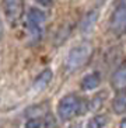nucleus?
<instances>
[{
  "label": "nucleus",
  "mask_w": 126,
  "mask_h": 128,
  "mask_svg": "<svg viewBox=\"0 0 126 128\" xmlns=\"http://www.w3.org/2000/svg\"><path fill=\"white\" fill-rule=\"evenodd\" d=\"M3 37V23H1V20H0V38Z\"/></svg>",
  "instance_id": "nucleus-16"
},
{
  "label": "nucleus",
  "mask_w": 126,
  "mask_h": 128,
  "mask_svg": "<svg viewBox=\"0 0 126 128\" xmlns=\"http://www.w3.org/2000/svg\"><path fill=\"white\" fill-rule=\"evenodd\" d=\"M111 86L115 90H126V64L121 65L111 76Z\"/></svg>",
  "instance_id": "nucleus-6"
},
{
  "label": "nucleus",
  "mask_w": 126,
  "mask_h": 128,
  "mask_svg": "<svg viewBox=\"0 0 126 128\" xmlns=\"http://www.w3.org/2000/svg\"><path fill=\"white\" fill-rule=\"evenodd\" d=\"M108 122V117L105 114H97L90 118L87 122V128H104Z\"/></svg>",
  "instance_id": "nucleus-11"
},
{
  "label": "nucleus",
  "mask_w": 126,
  "mask_h": 128,
  "mask_svg": "<svg viewBox=\"0 0 126 128\" xmlns=\"http://www.w3.org/2000/svg\"><path fill=\"white\" fill-rule=\"evenodd\" d=\"M101 84V73L100 72H93L85 75L81 80V89L83 90H94Z\"/></svg>",
  "instance_id": "nucleus-8"
},
{
  "label": "nucleus",
  "mask_w": 126,
  "mask_h": 128,
  "mask_svg": "<svg viewBox=\"0 0 126 128\" xmlns=\"http://www.w3.org/2000/svg\"><path fill=\"white\" fill-rule=\"evenodd\" d=\"M93 55V46L84 42V44H78V45L73 46L69 51V54L64 58V70L66 73H73L77 72L78 69H81L83 66L88 64L90 58Z\"/></svg>",
  "instance_id": "nucleus-2"
},
{
  "label": "nucleus",
  "mask_w": 126,
  "mask_h": 128,
  "mask_svg": "<svg viewBox=\"0 0 126 128\" xmlns=\"http://www.w3.org/2000/svg\"><path fill=\"white\" fill-rule=\"evenodd\" d=\"M45 24H46V14L41 8L31 7L27 13V26L32 42H39L42 40L45 34Z\"/></svg>",
  "instance_id": "nucleus-3"
},
{
  "label": "nucleus",
  "mask_w": 126,
  "mask_h": 128,
  "mask_svg": "<svg viewBox=\"0 0 126 128\" xmlns=\"http://www.w3.org/2000/svg\"><path fill=\"white\" fill-rule=\"evenodd\" d=\"M53 79V72L52 69H44L39 75L35 78L32 83V89L35 92H42L49 86V83L52 82Z\"/></svg>",
  "instance_id": "nucleus-7"
},
{
  "label": "nucleus",
  "mask_w": 126,
  "mask_h": 128,
  "mask_svg": "<svg viewBox=\"0 0 126 128\" xmlns=\"http://www.w3.org/2000/svg\"><path fill=\"white\" fill-rule=\"evenodd\" d=\"M70 128H81V125H80V124H73Z\"/></svg>",
  "instance_id": "nucleus-17"
},
{
  "label": "nucleus",
  "mask_w": 126,
  "mask_h": 128,
  "mask_svg": "<svg viewBox=\"0 0 126 128\" xmlns=\"http://www.w3.org/2000/svg\"><path fill=\"white\" fill-rule=\"evenodd\" d=\"M3 10L6 20L11 27H15L24 13V0H3Z\"/></svg>",
  "instance_id": "nucleus-4"
},
{
  "label": "nucleus",
  "mask_w": 126,
  "mask_h": 128,
  "mask_svg": "<svg viewBox=\"0 0 126 128\" xmlns=\"http://www.w3.org/2000/svg\"><path fill=\"white\" fill-rule=\"evenodd\" d=\"M42 124H44V121L39 118V117H34V118H30V120H27L25 128H41Z\"/></svg>",
  "instance_id": "nucleus-13"
},
{
  "label": "nucleus",
  "mask_w": 126,
  "mask_h": 128,
  "mask_svg": "<svg viewBox=\"0 0 126 128\" xmlns=\"http://www.w3.org/2000/svg\"><path fill=\"white\" fill-rule=\"evenodd\" d=\"M109 28L116 35L126 34V0H122L112 12L111 20H109Z\"/></svg>",
  "instance_id": "nucleus-5"
},
{
  "label": "nucleus",
  "mask_w": 126,
  "mask_h": 128,
  "mask_svg": "<svg viewBox=\"0 0 126 128\" xmlns=\"http://www.w3.org/2000/svg\"><path fill=\"white\" fill-rule=\"evenodd\" d=\"M102 97H107V92H101V93L95 94L93 97V100L91 102H88V110H98L102 106V103H104V98Z\"/></svg>",
  "instance_id": "nucleus-12"
},
{
  "label": "nucleus",
  "mask_w": 126,
  "mask_h": 128,
  "mask_svg": "<svg viewBox=\"0 0 126 128\" xmlns=\"http://www.w3.org/2000/svg\"><path fill=\"white\" fill-rule=\"evenodd\" d=\"M58 117L62 121H70L76 116L84 114L88 110V102H84L76 94H66L58 103Z\"/></svg>",
  "instance_id": "nucleus-1"
},
{
  "label": "nucleus",
  "mask_w": 126,
  "mask_h": 128,
  "mask_svg": "<svg viewBox=\"0 0 126 128\" xmlns=\"http://www.w3.org/2000/svg\"><path fill=\"white\" fill-rule=\"evenodd\" d=\"M37 3H39L41 6H51L53 0H35Z\"/></svg>",
  "instance_id": "nucleus-14"
},
{
  "label": "nucleus",
  "mask_w": 126,
  "mask_h": 128,
  "mask_svg": "<svg viewBox=\"0 0 126 128\" xmlns=\"http://www.w3.org/2000/svg\"><path fill=\"white\" fill-rule=\"evenodd\" d=\"M101 2H105V0H101Z\"/></svg>",
  "instance_id": "nucleus-18"
},
{
  "label": "nucleus",
  "mask_w": 126,
  "mask_h": 128,
  "mask_svg": "<svg viewBox=\"0 0 126 128\" xmlns=\"http://www.w3.org/2000/svg\"><path fill=\"white\" fill-rule=\"evenodd\" d=\"M112 110L115 114L126 113V90H121L115 94L112 100Z\"/></svg>",
  "instance_id": "nucleus-9"
},
{
  "label": "nucleus",
  "mask_w": 126,
  "mask_h": 128,
  "mask_svg": "<svg viewBox=\"0 0 126 128\" xmlns=\"http://www.w3.org/2000/svg\"><path fill=\"white\" fill-rule=\"evenodd\" d=\"M97 17H98V13L97 12H90L85 14V17L81 21V31L83 32H90L93 30V27L95 26Z\"/></svg>",
  "instance_id": "nucleus-10"
},
{
  "label": "nucleus",
  "mask_w": 126,
  "mask_h": 128,
  "mask_svg": "<svg viewBox=\"0 0 126 128\" xmlns=\"http://www.w3.org/2000/svg\"><path fill=\"white\" fill-rule=\"evenodd\" d=\"M119 128H126V117H123L121 124H119Z\"/></svg>",
  "instance_id": "nucleus-15"
}]
</instances>
